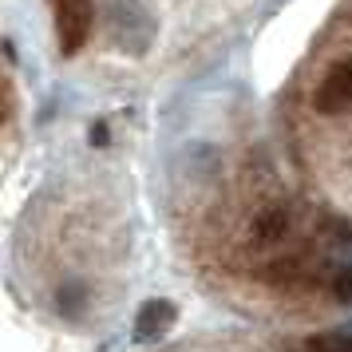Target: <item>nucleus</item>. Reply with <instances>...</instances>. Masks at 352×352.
I'll use <instances>...</instances> for the list:
<instances>
[{"mask_svg":"<svg viewBox=\"0 0 352 352\" xmlns=\"http://www.w3.org/2000/svg\"><path fill=\"white\" fill-rule=\"evenodd\" d=\"M107 28H111L115 44L123 52H131V56H143L151 48V40H155V20H151L143 0H115Z\"/></svg>","mask_w":352,"mask_h":352,"instance_id":"obj_1","label":"nucleus"},{"mask_svg":"<svg viewBox=\"0 0 352 352\" xmlns=\"http://www.w3.org/2000/svg\"><path fill=\"white\" fill-rule=\"evenodd\" d=\"M52 12H56V40H60V52H64V56H76V52L87 44V36H91V20H96L91 0H52Z\"/></svg>","mask_w":352,"mask_h":352,"instance_id":"obj_2","label":"nucleus"},{"mask_svg":"<svg viewBox=\"0 0 352 352\" xmlns=\"http://www.w3.org/2000/svg\"><path fill=\"white\" fill-rule=\"evenodd\" d=\"M313 107L320 115L352 111V60H340V64L329 67V76L320 80L317 96H313Z\"/></svg>","mask_w":352,"mask_h":352,"instance_id":"obj_3","label":"nucleus"},{"mask_svg":"<svg viewBox=\"0 0 352 352\" xmlns=\"http://www.w3.org/2000/svg\"><path fill=\"white\" fill-rule=\"evenodd\" d=\"M178 320V313H175V305L166 301V297H151V301H143L139 305V313H135V340H159V336H166L170 333V324Z\"/></svg>","mask_w":352,"mask_h":352,"instance_id":"obj_4","label":"nucleus"},{"mask_svg":"<svg viewBox=\"0 0 352 352\" xmlns=\"http://www.w3.org/2000/svg\"><path fill=\"white\" fill-rule=\"evenodd\" d=\"M261 241H281L289 234V218L285 210H265L261 218H257V230H254Z\"/></svg>","mask_w":352,"mask_h":352,"instance_id":"obj_5","label":"nucleus"},{"mask_svg":"<svg viewBox=\"0 0 352 352\" xmlns=\"http://www.w3.org/2000/svg\"><path fill=\"white\" fill-rule=\"evenodd\" d=\"M305 352H352V329H336V333H320L313 336Z\"/></svg>","mask_w":352,"mask_h":352,"instance_id":"obj_6","label":"nucleus"},{"mask_svg":"<svg viewBox=\"0 0 352 352\" xmlns=\"http://www.w3.org/2000/svg\"><path fill=\"white\" fill-rule=\"evenodd\" d=\"M56 305H60V313L64 317H80L83 313V305H87V289L83 285H60V293H56Z\"/></svg>","mask_w":352,"mask_h":352,"instance_id":"obj_7","label":"nucleus"},{"mask_svg":"<svg viewBox=\"0 0 352 352\" xmlns=\"http://www.w3.org/2000/svg\"><path fill=\"white\" fill-rule=\"evenodd\" d=\"M333 285H336V301H352V270H344Z\"/></svg>","mask_w":352,"mask_h":352,"instance_id":"obj_8","label":"nucleus"},{"mask_svg":"<svg viewBox=\"0 0 352 352\" xmlns=\"http://www.w3.org/2000/svg\"><path fill=\"white\" fill-rule=\"evenodd\" d=\"M103 143H107V127L96 123V127H91V146H103Z\"/></svg>","mask_w":352,"mask_h":352,"instance_id":"obj_9","label":"nucleus"}]
</instances>
